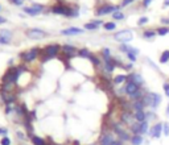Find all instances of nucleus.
<instances>
[{"label": "nucleus", "mask_w": 169, "mask_h": 145, "mask_svg": "<svg viewBox=\"0 0 169 145\" xmlns=\"http://www.w3.org/2000/svg\"><path fill=\"white\" fill-rule=\"evenodd\" d=\"M127 78H128V75H126V74H118V75H115V77H114L112 83H114L115 86H119V85H122V83L126 82Z\"/></svg>", "instance_id": "obj_20"}, {"label": "nucleus", "mask_w": 169, "mask_h": 145, "mask_svg": "<svg viewBox=\"0 0 169 145\" xmlns=\"http://www.w3.org/2000/svg\"><path fill=\"white\" fill-rule=\"evenodd\" d=\"M156 36H157V33H156L155 29H145V31H143V33H141V37H143L144 40H153Z\"/></svg>", "instance_id": "obj_19"}, {"label": "nucleus", "mask_w": 169, "mask_h": 145, "mask_svg": "<svg viewBox=\"0 0 169 145\" xmlns=\"http://www.w3.org/2000/svg\"><path fill=\"white\" fill-rule=\"evenodd\" d=\"M61 48H62V46H61L60 44H49V45L44 46V48L41 49V57L40 58L42 60V62L53 60V58L60 56Z\"/></svg>", "instance_id": "obj_1"}, {"label": "nucleus", "mask_w": 169, "mask_h": 145, "mask_svg": "<svg viewBox=\"0 0 169 145\" xmlns=\"http://www.w3.org/2000/svg\"><path fill=\"white\" fill-rule=\"evenodd\" d=\"M85 32V29L82 28H75V26H70V28H66L63 31H61L62 36H75V34H82Z\"/></svg>", "instance_id": "obj_14"}, {"label": "nucleus", "mask_w": 169, "mask_h": 145, "mask_svg": "<svg viewBox=\"0 0 169 145\" xmlns=\"http://www.w3.org/2000/svg\"><path fill=\"white\" fill-rule=\"evenodd\" d=\"M25 36L28 38H31V40H42V38H45L48 36V33L45 31H42V29L32 28L25 32Z\"/></svg>", "instance_id": "obj_7"}, {"label": "nucleus", "mask_w": 169, "mask_h": 145, "mask_svg": "<svg viewBox=\"0 0 169 145\" xmlns=\"http://www.w3.org/2000/svg\"><path fill=\"white\" fill-rule=\"evenodd\" d=\"M161 24H164L165 26H168L169 25V17H161Z\"/></svg>", "instance_id": "obj_42"}, {"label": "nucleus", "mask_w": 169, "mask_h": 145, "mask_svg": "<svg viewBox=\"0 0 169 145\" xmlns=\"http://www.w3.org/2000/svg\"><path fill=\"white\" fill-rule=\"evenodd\" d=\"M112 16V19H114L115 21H119V20H124V13L122 11H116V12H114V13L111 15Z\"/></svg>", "instance_id": "obj_29"}, {"label": "nucleus", "mask_w": 169, "mask_h": 145, "mask_svg": "<svg viewBox=\"0 0 169 145\" xmlns=\"http://www.w3.org/2000/svg\"><path fill=\"white\" fill-rule=\"evenodd\" d=\"M70 8H72L70 4H66L65 1H60V3L54 4V6L50 8V11H52V13H54V15H62V16L67 17L69 16Z\"/></svg>", "instance_id": "obj_4"}, {"label": "nucleus", "mask_w": 169, "mask_h": 145, "mask_svg": "<svg viewBox=\"0 0 169 145\" xmlns=\"http://www.w3.org/2000/svg\"><path fill=\"white\" fill-rule=\"evenodd\" d=\"M0 144L1 145H11V139L8 136H3L1 140H0Z\"/></svg>", "instance_id": "obj_38"}, {"label": "nucleus", "mask_w": 169, "mask_h": 145, "mask_svg": "<svg viewBox=\"0 0 169 145\" xmlns=\"http://www.w3.org/2000/svg\"><path fill=\"white\" fill-rule=\"evenodd\" d=\"M132 1H135V0H123V3H122L120 7H127L128 4H131Z\"/></svg>", "instance_id": "obj_45"}, {"label": "nucleus", "mask_w": 169, "mask_h": 145, "mask_svg": "<svg viewBox=\"0 0 169 145\" xmlns=\"http://www.w3.org/2000/svg\"><path fill=\"white\" fill-rule=\"evenodd\" d=\"M134 38V32L129 31V29H123V31L118 32V33L114 34V40L118 41L120 44H127Z\"/></svg>", "instance_id": "obj_5"}, {"label": "nucleus", "mask_w": 169, "mask_h": 145, "mask_svg": "<svg viewBox=\"0 0 169 145\" xmlns=\"http://www.w3.org/2000/svg\"><path fill=\"white\" fill-rule=\"evenodd\" d=\"M135 115V120L138 123H143L147 120V115H145V111H138V112H134Z\"/></svg>", "instance_id": "obj_25"}, {"label": "nucleus", "mask_w": 169, "mask_h": 145, "mask_svg": "<svg viewBox=\"0 0 169 145\" xmlns=\"http://www.w3.org/2000/svg\"><path fill=\"white\" fill-rule=\"evenodd\" d=\"M120 121L123 123V124L128 125V127H131L132 124H134L136 120H135V115L132 114L131 110H127V111H123L120 115Z\"/></svg>", "instance_id": "obj_10"}, {"label": "nucleus", "mask_w": 169, "mask_h": 145, "mask_svg": "<svg viewBox=\"0 0 169 145\" xmlns=\"http://www.w3.org/2000/svg\"><path fill=\"white\" fill-rule=\"evenodd\" d=\"M89 56H90V50L87 48H81V49H78L77 57H79V58H89Z\"/></svg>", "instance_id": "obj_26"}, {"label": "nucleus", "mask_w": 169, "mask_h": 145, "mask_svg": "<svg viewBox=\"0 0 169 145\" xmlns=\"http://www.w3.org/2000/svg\"><path fill=\"white\" fill-rule=\"evenodd\" d=\"M149 132V125H148V121H143V123H139V135L144 136Z\"/></svg>", "instance_id": "obj_21"}, {"label": "nucleus", "mask_w": 169, "mask_h": 145, "mask_svg": "<svg viewBox=\"0 0 169 145\" xmlns=\"http://www.w3.org/2000/svg\"><path fill=\"white\" fill-rule=\"evenodd\" d=\"M0 11H1V6H0Z\"/></svg>", "instance_id": "obj_52"}, {"label": "nucleus", "mask_w": 169, "mask_h": 145, "mask_svg": "<svg viewBox=\"0 0 169 145\" xmlns=\"http://www.w3.org/2000/svg\"><path fill=\"white\" fill-rule=\"evenodd\" d=\"M12 3L15 4V6H23V3H24V0H12Z\"/></svg>", "instance_id": "obj_43"}, {"label": "nucleus", "mask_w": 169, "mask_h": 145, "mask_svg": "<svg viewBox=\"0 0 169 145\" xmlns=\"http://www.w3.org/2000/svg\"><path fill=\"white\" fill-rule=\"evenodd\" d=\"M127 82H134V83H136V85H139V86H143L144 85L143 77H141L140 74H138V73H131V74H128Z\"/></svg>", "instance_id": "obj_15"}, {"label": "nucleus", "mask_w": 169, "mask_h": 145, "mask_svg": "<svg viewBox=\"0 0 169 145\" xmlns=\"http://www.w3.org/2000/svg\"><path fill=\"white\" fill-rule=\"evenodd\" d=\"M169 62V50H164L160 56V63Z\"/></svg>", "instance_id": "obj_30"}, {"label": "nucleus", "mask_w": 169, "mask_h": 145, "mask_svg": "<svg viewBox=\"0 0 169 145\" xmlns=\"http://www.w3.org/2000/svg\"><path fill=\"white\" fill-rule=\"evenodd\" d=\"M77 51H78V49L75 48L74 45H69V44H65V45H62V48H61V53H62L66 58H72V57H74V56H77Z\"/></svg>", "instance_id": "obj_11"}, {"label": "nucleus", "mask_w": 169, "mask_h": 145, "mask_svg": "<svg viewBox=\"0 0 169 145\" xmlns=\"http://www.w3.org/2000/svg\"><path fill=\"white\" fill-rule=\"evenodd\" d=\"M89 60L91 61L92 66H95V67H99V66H102V65H103V63L100 62V58L98 57L97 54H94V53H90V56H89Z\"/></svg>", "instance_id": "obj_22"}, {"label": "nucleus", "mask_w": 169, "mask_h": 145, "mask_svg": "<svg viewBox=\"0 0 169 145\" xmlns=\"http://www.w3.org/2000/svg\"><path fill=\"white\" fill-rule=\"evenodd\" d=\"M119 9H120V6H114V4H110V3H104L95 9V15L97 16H106V15H112L114 12L119 11Z\"/></svg>", "instance_id": "obj_3"}, {"label": "nucleus", "mask_w": 169, "mask_h": 145, "mask_svg": "<svg viewBox=\"0 0 169 145\" xmlns=\"http://www.w3.org/2000/svg\"><path fill=\"white\" fill-rule=\"evenodd\" d=\"M152 3V0H143V7L144 8H147V7H149V4Z\"/></svg>", "instance_id": "obj_46"}, {"label": "nucleus", "mask_w": 169, "mask_h": 145, "mask_svg": "<svg viewBox=\"0 0 169 145\" xmlns=\"http://www.w3.org/2000/svg\"><path fill=\"white\" fill-rule=\"evenodd\" d=\"M41 57V49L40 48H31L29 50H25L20 53V60L23 63H31Z\"/></svg>", "instance_id": "obj_2"}, {"label": "nucleus", "mask_w": 169, "mask_h": 145, "mask_svg": "<svg viewBox=\"0 0 169 145\" xmlns=\"http://www.w3.org/2000/svg\"><path fill=\"white\" fill-rule=\"evenodd\" d=\"M141 88V86L136 85V83L134 82H127L126 86H124V90H126V95H128V96H131V95H134L135 92H138L139 90Z\"/></svg>", "instance_id": "obj_13"}, {"label": "nucleus", "mask_w": 169, "mask_h": 145, "mask_svg": "<svg viewBox=\"0 0 169 145\" xmlns=\"http://www.w3.org/2000/svg\"><path fill=\"white\" fill-rule=\"evenodd\" d=\"M45 7L41 6V4H33L32 7H24V12L29 16H37V15L42 13Z\"/></svg>", "instance_id": "obj_9"}, {"label": "nucleus", "mask_w": 169, "mask_h": 145, "mask_svg": "<svg viewBox=\"0 0 169 145\" xmlns=\"http://www.w3.org/2000/svg\"><path fill=\"white\" fill-rule=\"evenodd\" d=\"M31 141L33 145H46V140L42 139V137H40V136H36V135H33V136L31 137Z\"/></svg>", "instance_id": "obj_24"}, {"label": "nucleus", "mask_w": 169, "mask_h": 145, "mask_svg": "<svg viewBox=\"0 0 169 145\" xmlns=\"http://www.w3.org/2000/svg\"><path fill=\"white\" fill-rule=\"evenodd\" d=\"M163 133H164V136H166V137L169 136V121L163 123Z\"/></svg>", "instance_id": "obj_34"}, {"label": "nucleus", "mask_w": 169, "mask_h": 145, "mask_svg": "<svg viewBox=\"0 0 169 145\" xmlns=\"http://www.w3.org/2000/svg\"><path fill=\"white\" fill-rule=\"evenodd\" d=\"M119 50L127 54L129 51V45H127V44H120V45H119Z\"/></svg>", "instance_id": "obj_37"}, {"label": "nucleus", "mask_w": 169, "mask_h": 145, "mask_svg": "<svg viewBox=\"0 0 169 145\" xmlns=\"http://www.w3.org/2000/svg\"><path fill=\"white\" fill-rule=\"evenodd\" d=\"M78 15H79V8H78L77 6H72L67 17H69V19H74V17H78Z\"/></svg>", "instance_id": "obj_27"}, {"label": "nucleus", "mask_w": 169, "mask_h": 145, "mask_svg": "<svg viewBox=\"0 0 169 145\" xmlns=\"http://www.w3.org/2000/svg\"><path fill=\"white\" fill-rule=\"evenodd\" d=\"M16 136H17L19 139H21V140H24V139H25V136H24V135L21 133V132H17V133H16Z\"/></svg>", "instance_id": "obj_47"}, {"label": "nucleus", "mask_w": 169, "mask_h": 145, "mask_svg": "<svg viewBox=\"0 0 169 145\" xmlns=\"http://www.w3.org/2000/svg\"><path fill=\"white\" fill-rule=\"evenodd\" d=\"M149 95H151V108L156 110L161 103V95L157 92H149Z\"/></svg>", "instance_id": "obj_16"}, {"label": "nucleus", "mask_w": 169, "mask_h": 145, "mask_svg": "<svg viewBox=\"0 0 169 145\" xmlns=\"http://www.w3.org/2000/svg\"><path fill=\"white\" fill-rule=\"evenodd\" d=\"M148 21L149 20H148V17H147V16H141L140 19L138 20V23H136V24H138V26H143V25H145Z\"/></svg>", "instance_id": "obj_35"}, {"label": "nucleus", "mask_w": 169, "mask_h": 145, "mask_svg": "<svg viewBox=\"0 0 169 145\" xmlns=\"http://www.w3.org/2000/svg\"><path fill=\"white\" fill-rule=\"evenodd\" d=\"M13 38V32L9 29H1L0 31V45H9Z\"/></svg>", "instance_id": "obj_8"}, {"label": "nucleus", "mask_w": 169, "mask_h": 145, "mask_svg": "<svg viewBox=\"0 0 169 145\" xmlns=\"http://www.w3.org/2000/svg\"><path fill=\"white\" fill-rule=\"evenodd\" d=\"M7 23V19L3 16H0V24H6Z\"/></svg>", "instance_id": "obj_49"}, {"label": "nucleus", "mask_w": 169, "mask_h": 145, "mask_svg": "<svg viewBox=\"0 0 169 145\" xmlns=\"http://www.w3.org/2000/svg\"><path fill=\"white\" fill-rule=\"evenodd\" d=\"M103 24L104 23L102 20H92V21H90V23L85 24L83 29H85V31H95V29H98L100 25H103Z\"/></svg>", "instance_id": "obj_17"}, {"label": "nucleus", "mask_w": 169, "mask_h": 145, "mask_svg": "<svg viewBox=\"0 0 169 145\" xmlns=\"http://www.w3.org/2000/svg\"><path fill=\"white\" fill-rule=\"evenodd\" d=\"M166 116L169 117V103H168V105H166Z\"/></svg>", "instance_id": "obj_51"}, {"label": "nucleus", "mask_w": 169, "mask_h": 145, "mask_svg": "<svg viewBox=\"0 0 169 145\" xmlns=\"http://www.w3.org/2000/svg\"><path fill=\"white\" fill-rule=\"evenodd\" d=\"M143 141H144V139L141 135H132L131 140H129V142H131L132 145H141Z\"/></svg>", "instance_id": "obj_23"}, {"label": "nucleus", "mask_w": 169, "mask_h": 145, "mask_svg": "<svg viewBox=\"0 0 169 145\" xmlns=\"http://www.w3.org/2000/svg\"><path fill=\"white\" fill-rule=\"evenodd\" d=\"M127 58H128L132 63L136 62V56H135V54H132V53H127Z\"/></svg>", "instance_id": "obj_40"}, {"label": "nucleus", "mask_w": 169, "mask_h": 145, "mask_svg": "<svg viewBox=\"0 0 169 145\" xmlns=\"http://www.w3.org/2000/svg\"><path fill=\"white\" fill-rule=\"evenodd\" d=\"M91 145H95V144H91Z\"/></svg>", "instance_id": "obj_53"}, {"label": "nucleus", "mask_w": 169, "mask_h": 145, "mask_svg": "<svg viewBox=\"0 0 169 145\" xmlns=\"http://www.w3.org/2000/svg\"><path fill=\"white\" fill-rule=\"evenodd\" d=\"M163 88H164V94L169 98V82H165L163 85Z\"/></svg>", "instance_id": "obj_39"}, {"label": "nucleus", "mask_w": 169, "mask_h": 145, "mask_svg": "<svg viewBox=\"0 0 169 145\" xmlns=\"http://www.w3.org/2000/svg\"><path fill=\"white\" fill-rule=\"evenodd\" d=\"M131 108H132V111L135 112H138V111H145V105H144L143 100H135V102H131Z\"/></svg>", "instance_id": "obj_18"}, {"label": "nucleus", "mask_w": 169, "mask_h": 145, "mask_svg": "<svg viewBox=\"0 0 169 145\" xmlns=\"http://www.w3.org/2000/svg\"><path fill=\"white\" fill-rule=\"evenodd\" d=\"M148 133L152 139H160L161 133H163V123H156L155 125H152Z\"/></svg>", "instance_id": "obj_12"}, {"label": "nucleus", "mask_w": 169, "mask_h": 145, "mask_svg": "<svg viewBox=\"0 0 169 145\" xmlns=\"http://www.w3.org/2000/svg\"><path fill=\"white\" fill-rule=\"evenodd\" d=\"M46 145H58V144H56L54 141H52V139H49L48 141H46Z\"/></svg>", "instance_id": "obj_48"}, {"label": "nucleus", "mask_w": 169, "mask_h": 145, "mask_svg": "<svg viewBox=\"0 0 169 145\" xmlns=\"http://www.w3.org/2000/svg\"><path fill=\"white\" fill-rule=\"evenodd\" d=\"M118 137L115 136L114 132L111 131H104L99 137V145H114Z\"/></svg>", "instance_id": "obj_6"}, {"label": "nucleus", "mask_w": 169, "mask_h": 145, "mask_svg": "<svg viewBox=\"0 0 169 145\" xmlns=\"http://www.w3.org/2000/svg\"><path fill=\"white\" fill-rule=\"evenodd\" d=\"M7 133H8L7 128H0V136H7Z\"/></svg>", "instance_id": "obj_44"}, {"label": "nucleus", "mask_w": 169, "mask_h": 145, "mask_svg": "<svg viewBox=\"0 0 169 145\" xmlns=\"http://www.w3.org/2000/svg\"><path fill=\"white\" fill-rule=\"evenodd\" d=\"M145 115H147V121H149V120H156V119H157L156 114H153L152 111H147Z\"/></svg>", "instance_id": "obj_36"}, {"label": "nucleus", "mask_w": 169, "mask_h": 145, "mask_svg": "<svg viewBox=\"0 0 169 145\" xmlns=\"http://www.w3.org/2000/svg\"><path fill=\"white\" fill-rule=\"evenodd\" d=\"M102 58H103V61L111 60V51H110V49L104 48L103 50H102Z\"/></svg>", "instance_id": "obj_32"}, {"label": "nucleus", "mask_w": 169, "mask_h": 145, "mask_svg": "<svg viewBox=\"0 0 169 145\" xmlns=\"http://www.w3.org/2000/svg\"><path fill=\"white\" fill-rule=\"evenodd\" d=\"M129 131L132 132V135H139V123L135 121L134 124L129 127Z\"/></svg>", "instance_id": "obj_33"}, {"label": "nucleus", "mask_w": 169, "mask_h": 145, "mask_svg": "<svg viewBox=\"0 0 169 145\" xmlns=\"http://www.w3.org/2000/svg\"><path fill=\"white\" fill-rule=\"evenodd\" d=\"M128 53H132V54H135V56H138V54H139V49L132 48V46L129 45V51H128Z\"/></svg>", "instance_id": "obj_41"}, {"label": "nucleus", "mask_w": 169, "mask_h": 145, "mask_svg": "<svg viewBox=\"0 0 169 145\" xmlns=\"http://www.w3.org/2000/svg\"><path fill=\"white\" fill-rule=\"evenodd\" d=\"M156 33H157V36H166V34L169 33V26H159L157 29H155Z\"/></svg>", "instance_id": "obj_28"}, {"label": "nucleus", "mask_w": 169, "mask_h": 145, "mask_svg": "<svg viewBox=\"0 0 169 145\" xmlns=\"http://www.w3.org/2000/svg\"><path fill=\"white\" fill-rule=\"evenodd\" d=\"M103 28L106 31H115L116 29V24H115V21H108V23L103 24Z\"/></svg>", "instance_id": "obj_31"}, {"label": "nucleus", "mask_w": 169, "mask_h": 145, "mask_svg": "<svg viewBox=\"0 0 169 145\" xmlns=\"http://www.w3.org/2000/svg\"><path fill=\"white\" fill-rule=\"evenodd\" d=\"M163 7H164V8H166V7H169V0H164Z\"/></svg>", "instance_id": "obj_50"}]
</instances>
